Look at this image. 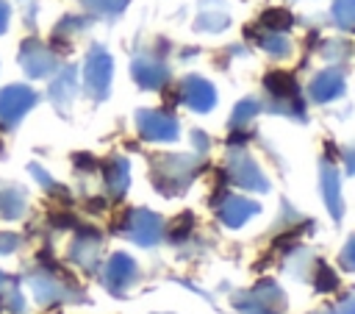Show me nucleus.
I'll use <instances>...</instances> for the list:
<instances>
[{
	"mask_svg": "<svg viewBox=\"0 0 355 314\" xmlns=\"http://www.w3.org/2000/svg\"><path fill=\"white\" fill-rule=\"evenodd\" d=\"M197 170H200V161L194 156H155L153 158V183L164 195H178L191 183Z\"/></svg>",
	"mask_w": 355,
	"mask_h": 314,
	"instance_id": "f257e3e1",
	"label": "nucleus"
},
{
	"mask_svg": "<svg viewBox=\"0 0 355 314\" xmlns=\"http://www.w3.org/2000/svg\"><path fill=\"white\" fill-rule=\"evenodd\" d=\"M114 231H122L125 236H130L139 245H155L164 233V220L144 208H128L122 214V220L114 225Z\"/></svg>",
	"mask_w": 355,
	"mask_h": 314,
	"instance_id": "f03ea898",
	"label": "nucleus"
},
{
	"mask_svg": "<svg viewBox=\"0 0 355 314\" xmlns=\"http://www.w3.org/2000/svg\"><path fill=\"white\" fill-rule=\"evenodd\" d=\"M233 303L244 314H280L283 311V292L272 281H261L250 292H239L233 297Z\"/></svg>",
	"mask_w": 355,
	"mask_h": 314,
	"instance_id": "7ed1b4c3",
	"label": "nucleus"
},
{
	"mask_svg": "<svg viewBox=\"0 0 355 314\" xmlns=\"http://www.w3.org/2000/svg\"><path fill=\"white\" fill-rule=\"evenodd\" d=\"M111 75H114L111 56L103 47H92L89 56H86V67H83V86L94 100H105L108 97Z\"/></svg>",
	"mask_w": 355,
	"mask_h": 314,
	"instance_id": "20e7f679",
	"label": "nucleus"
},
{
	"mask_svg": "<svg viewBox=\"0 0 355 314\" xmlns=\"http://www.w3.org/2000/svg\"><path fill=\"white\" fill-rule=\"evenodd\" d=\"M31 106H36V92L33 89H28L22 83L6 86L0 92V125L3 128L17 125L31 111Z\"/></svg>",
	"mask_w": 355,
	"mask_h": 314,
	"instance_id": "39448f33",
	"label": "nucleus"
},
{
	"mask_svg": "<svg viewBox=\"0 0 355 314\" xmlns=\"http://www.w3.org/2000/svg\"><path fill=\"white\" fill-rule=\"evenodd\" d=\"M227 178L233 183H239L241 189H252V192H266L269 189V181L263 178L258 164L247 153H241L239 147L227 156Z\"/></svg>",
	"mask_w": 355,
	"mask_h": 314,
	"instance_id": "423d86ee",
	"label": "nucleus"
},
{
	"mask_svg": "<svg viewBox=\"0 0 355 314\" xmlns=\"http://www.w3.org/2000/svg\"><path fill=\"white\" fill-rule=\"evenodd\" d=\"M136 125L141 139L150 142H175L178 139V119L166 111H139L136 114Z\"/></svg>",
	"mask_w": 355,
	"mask_h": 314,
	"instance_id": "0eeeda50",
	"label": "nucleus"
},
{
	"mask_svg": "<svg viewBox=\"0 0 355 314\" xmlns=\"http://www.w3.org/2000/svg\"><path fill=\"white\" fill-rule=\"evenodd\" d=\"M19 61H22V67H25V72H28L31 78H44V75H50V72L58 67L55 53H53L50 47H44L42 42H33V39H28V42L22 44Z\"/></svg>",
	"mask_w": 355,
	"mask_h": 314,
	"instance_id": "6e6552de",
	"label": "nucleus"
},
{
	"mask_svg": "<svg viewBox=\"0 0 355 314\" xmlns=\"http://www.w3.org/2000/svg\"><path fill=\"white\" fill-rule=\"evenodd\" d=\"M180 97H183V103H186L189 108H194V111H208V108H214V103H216L214 86H211L208 81L197 78V75H191V78H186V81L180 83Z\"/></svg>",
	"mask_w": 355,
	"mask_h": 314,
	"instance_id": "1a4fd4ad",
	"label": "nucleus"
},
{
	"mask_svg": "<svg viewBox=\"0 0 355 314\" xmlns=\"http://www.w3.org/2000/svg\"><path fill=\"white\" fill-rule=\"evenodd\" d=\"M341 94H344V72L338 67H327L311 81V97L316 103H330Z\"/></svg>",
	"mask_w": 355,
	"mask_h": 314,
	"instance_id": "9d476101",
	"label": "nucleus"
},
{
	"mask_svg": "<svg viewBox=\"0 0 355 314\" xmlns=\"http://www.w3.org/2000/svg\"><path fill=\"white\" fill-rule=\"evenodd\" d=\"M133 278H136V264H133V258H130V256L116 253V256L105 264L103 281H105V286H108L114 295H119V292H122Z\"/></svg>",
	"mask_w": 355,
	"mask_h": 314,
	"instance_id": "9b49d317",
	"label": "nucleus"
},
{
	"mask_svg": "<svg viewBox=\"0 0 355 314\" xmlns=\"http://www.w3.org/2000/svg\"><path fill=\"white\" fill-rule=\"evenodd\" d=\"M258 214V203H252V200H247V197H239V195H227L225 200H222V206H219V217H222V222L225 225H230V228H239V225H244L250 217H255Z\"/></svg>",
	"mask_w": 355,
	"mask_h": 314,
	"instance_id": "f8f14e48",
	"label": "nucleus"
},
{
	"mask_svg": "<svg viewBox=\"0 0 355 314\" xmlns=\"http://www.w3.org/2000/svg\"><path fill=\"white\" fill-rule=\"evenodd\" d=\"M133 78L144 89H158L169 81V69L158 58H136L133 61Z\"/></svg>",
	"mask_w": 355,
	"mask_h": 314,
	"instance_id": "ddd939ff",
	"label": "nucleus"
},
{
	"mask_svg": "<svg viewBox=\"0 0 355 314\" xmlns=\"http://www.w3.org/2000/svg\"><path fill=\"white\" fill-rule=\"evenodd\" d=\"M75 92H78V75H75V67H64V69L55 75V81L50 83V97H53V103H55L58 108L67 111V106L72 103Z\"/></svg>",
	"mask_w": 355,
	"mask_h": 314,
	"instance_id": "4468645a",
	"label": "nucleus"
},
{
	"mask_svg": "<svg viewBox=\"0 0 355 314\" xmlns=\"http://www.w3.org/2000/svg\"><path fill=\"white\" fill-rule=\"evenodd\" d=\"M103 181H105L108 195L119 197V195L128 189V181H130V178H128V161L119 158V156L108 158V161L103 164Z\"/></svg>",
	"mask_w": 355,
	"mask_h": 314,
	"instance_id": "2eb2a0df",
	"label": "nucleus"
},
{
	"mask_svg": "<svg viewBox=\"0 0 355 314\" xmlns=\"http://www.w3.org/2000/svg\"><path fill=\"white\" fill-rule=\"evenodd\" d=\"M322 197L333 214V220H341V195H338V172L330 167V161L322 164Z\"/></svg>",
	"mask_w": 355,
	"mask_h": 314,
	"instance_id": "dca6fc26",
	"label": "nucleus"
},
{
	"mask_svg": "<svg viewBox=\"0 0 355 314\" xmlns=\"http://www.w3.org/2000/svg\"><path fill=\"white\" fill-rule=\"evenodd\" d=\"M31 289H33V297L39 303H58V300L67 297V292L61 289V283L53 281V278H33Z\"/></svg>",
	"mask_w": 355,
	"mask_h": 314,
	"instance_id": "f3484780",
	"label": "nucleus"
},
{
	"mask_svg": "<svg viewBox=\"0 0 355 314\" xmlns=\"http://www.w3.org/2000/svg\"><path fill=\"white\" fill-rule=\"evenodd\" d=\"M22 211H25L22 189H3L0 192V217L3 220H17Z\"/></svg>",
	"mask_w": 355,
	"mask_h": 314,
	"instance_id": "a211bd4d",
	"label": "nucleus"
},
{
	"mask_svg": "<svg viewBox=\"0 0 355 314\" xmlns=\"http://www.w3.org/2000/svg\"><path fill=\"white\" fill-rule=\"evenodd\" d=\"M269 56H277V58H286L288 53H291V44H288V39L280 33V31H269L266 36H258L255 39Z\"/></svg>",
	"mask_w": 355,
	"mask_h": 314,
	"instance_id": "6ab92c4d",
	"label": "nucleus"
},
{
	"mask_svg": "<svg viewBox=\"0 0 355 314\" xmlns=\"http://www.w3.org/2000/svg\"><path fill=\"white\" fill-rule=\"evenodd\" d=\"M261 25L263 28H269V31H288L291 25H294V17L286 11V8H266L263 14H261Z\"/></svg>",
	"mask_w": 355,
	"mask_h": 314,
	"instance_id": "aec40b11",
	"label": "nucleus"
},
{
	"mask_svg": "<svg viewBox=\"0 0 355 314\" xmlns=\"http://www.w3.org/2000/svg\"><path fill=\"white\" fill-rule=\"evenodd\" d=\"M333 17L344 31H355V0H336Z\"/></svg>",
	"mask_w": 355,
	"mask_h": 314,
	"instance_id": "412c9836",
	"label": "nucleus"
},
{
	"mask_svg": "<svg viewBox=\"0 0 355 314\" xmlns=\"http://www.w3.org/2000/svg\"><path fill=\"white\" fill-rule=\"evenodd\" d=\"M261 111V103L258 100H252V97H247V100H241L236 108H233V117H230V125H236V128H241V125H247L255 114Z\"/></svg>",
	"mask_w": 355,
	"mask_h": 314,
	"instance_id": "4be33fe9",
	"label": "nucleus"
},
{
	"mask_svg": "<svg viewBox=\"0 0 355 314\" xmlns=\"http://www.w3.org/2000/svg\"><path fill=\"white\" fill-rule=\"evenodd\" d=\"M89 11H94V14H105V17H116L125 6H128V0H80Z\"/></svg>",
	"mask_w": 355,
	"mask_h": 314,
	"instance_id": "5701e85b",
	"label": "nucleus"
},
{
	"mask_svg": "<svg viewBox=\"0 0 355 314\" xmlns=\"http://www.w3.org/2000/svg\"><path fill=\"white\" fill-rule=\"evenodd\" d=\"M225 28H227V14H208V11H202L197 17V31L216 33V31H225Z\"/></svg>",
	"mask_w": 355,
	"mask_h": 314,
	"instance_id": "b1692460",
	"label": "nucleus"
},
{
	"mask_svg": "<svg viewBox=\"0 0 355 314\" xmlns=\"http://www.w3.org/2000/svg\"><path fill=\"white\" fill-rule=\"evenodd\" d=\"M83 28H89V19H78V17H64L58 25H55V31H53V36L55 39H67L69 33H78V31H83Z\"/></svg>",
	"mask_w": 355,
	"mask_h": 314,
	"instance_id": "393cba45",
	"label": "nucleus"
},
{
	"mask_svg": "<svg viewBox=\"0 0 355 314\" xmlns=\"http://www.w3.org/2000/svg\"><path fill=\"white\" fill-rule=\"evenodd\" d=\"M338 286V275L322 261L319 267H316V289H322V292H333Z\"/></svg>",
	"mask_w": 355,
	"mask_h": 314,
	"instance_id": "a878e982",
	"label": "nucleus"
},
{
	"mask_svg": "<svg viewBox=\"0 0 355 314\" xmlns=\"http://www.w3.org/2000/svg\"><path fill=\"white\" fill-rule=\"evenodd\" d=\"M322 56H324L327 61H341V58L349 56V47H347V42H324Z\"/></svg>",
	"mask_w": 355,
	"mask_h": 314,
	"instance_id": "bb28decb",
	"label": "nucleus"
},
{
	"mask_svg": "<svg viewBox=\"0 0 355 314\" xmlns=\"http://www.w3.org/2000/svg\"><path fill=\"white\" fill-rule=\"evenodd\" d=\"M191 225H194L191 214H180V220H178V222L169 228V239H172V242L186 239V236H189V231H191Z\"/></svg>",
	"mask_w": 355,
	"mask_h": 314,
	"instance_id": "cd10ccee",
	"label": "nucleus"
},
{
	"mask_svg": "<svg viewBox=\"0 0 355 314\" xmlns=\"http://www.w3.org/2000/svg\"><path fill=\"white\" fill-rule=\"evenodd\" d=\"M341 264L349 267V270H355V239H349V245L344 247V253H341Z\"/></svg>",
	"mask_w": 355,
	"mask_h": 314,
	"instance_id": "c85d7f7f",
	"label": "nucleus"
},
{
	"mask_svg": "<svg viewBox=\"0 0 355 314\" xmlns=\"http://www.w3.org/2000/svg\"><path fill=\"white\" fill-rule=\"evenodd\" d=\"M17 245H19L17 236H11V233H0V253H11Z\"/></svg>",
	"mask_w": 355,
	"mask_h": 314,
	"instance_id": "c756f323",
	"label": "nucleus"
},
{
	"mask_svg": "<svg viewBox=\"0 0 355 314\" xmlns=\"http://www.w3.org/2000/svg\"><path fill=\"white\" fill-rule=\"evenodd\" d=\"M75 164H78L80 170H92V167H97V161H94L89 153H80V156H75Z\"/></svg>",
	"mask_w": 355,
	"mask_h": 314,
	"instance_id": "7c9ffc66",
	"label": "nucleus"
},
{
	"mask_svg": "<svg viewBox=\"0 0 355 314\" xmlns=\"http://www.w3.org/2000/svg\"><path fill=\"white\" fill-rule=\"evenodd\" d=\"M191 139H194V147H197V153H205V147H208V139H205V133H202V131H194V133H191Z\"/></svg>",
	"mask_w": 355,
	"mask_h": 314,
	"instance_id": "2f4dec72",
	"label": "nucleus"
},
{
	"mask_svg": "<svg viewBox=\"0 0 355 314\" xmlns=\"http://www.w3.org/2000/svg\"><path fill=\"white\" fill-rule=\"evenodd\" d=\"M53 225H58V228H72L75 220H69V214H53Z\"/></svg>",
	"mask_w": 355,
	"mask_h": 314,
	"instance_id": "473e14b6",
	"label": "nucleus"
},
{
	"mask_svg": "<svg viewBox=\"0 0 355 314\" xmlns=\"http://www.w3.org/2000/svg\"><path fill=\"white\" fill-rule=\"evenodd\" d=\"M8 14H11L8 3H6V0H0V33H3V31H6V25H8Z\"/></svg>",
	"mask_w": 355,
	"mask_h": 314,
	"instance_id": "72a5a7b5",
	"label": "nucleus"
},
{
	"mask_svg": "<svg viewBox=\"0 0 355 314\" xmlns=\"http://www.w3.org/2000/svg\"><path fill=\"white\" fill-rule=\"evenodd\" d=\"M341 314H355V292L341 300Z\"/></svg>",
	"mask_w": 355,
	"mask_h": 314,
	"instance_id": "f704fd0d",
	"label": "nucleus"
},
{
	"mask_svg": "<svg viewBox=\"0 0 355 314\" xmlns=\"http://www.w3.org/2000/svg\"><path fill=\"white\" fill-rule=\"evenodd\" d=\"M344 161H347V172L355 175V150H347L344 153Z\"/></svg>",
	"mask_w": 355,
	"mask_h": 314,
	"instance_id": "c9c22d12",
	"label": "nucleus"
},
{
	"mask_svg": "<svg viewBox=\"0 0 355 314\" xmlns=\"http://www.w3.org/2000/svg\"><path fill=\"white\" fill-rule=\"evenodd\" d=\"M6 281H8V278H6V275H3V272H0V286H3V283H6Z\"/></svg>",
	"mask_w": 355,
	"mask_h": 314,
	"instance_id": "e433bc0d",
	"label": "nucleus"
},
{
	"mask_svg": "<svg viewBox=\"0 0 355 314\" xmlns=\"http://www.w3.org/2000/svg\"><path fill=\"white\" fill-rule=\"evenodd\" d=\"M324 314H330V311H324Z\"/></svg>",
	"mask_w": 355,
	"mask_h": 314,
	"instance_id": "4c0bfd02",
	"label": "nucleus"
}]
</instances>
